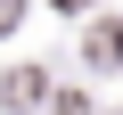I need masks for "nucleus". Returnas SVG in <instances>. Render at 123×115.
Returning a JSON list of instances; mask_svg holds the SVG:
<instances>
[{
    "mask_svg": "<svg viewBox=\"0 0 123 115\" xmlns=\"http://www.w3.org/2000/svg\"><path fill=\"white\" fill-rule=\"evenodd\" d=\"M33 99H41V66H17L0 82V107H33Z\"/></svg>",
    "mask_w": 123,
    "mask_h": 115,
    "instance_id": "nucleus-1",
    "label": "nucleus"
},
{
    "mask_svg": "<svg viewBox=\"0 0 123 115\" xmlns=\"http://www.w3.org/2000/svg\"><path fill=\"white\" fill-rule=\"evenodd\" d=\"M123 58V25H90V66H115Z\"/></svg>",
    "mask_w": 123,
    "mask_h": 115,
    "instance_id": "nucleus-2",
    "label": "nucleus"
},
{
    "mask_svg": "<svg viewBox=\"0 0 123 115\" xmlns=\"http://www.w3.org/2000/svg\"><path fill=\"white\" fill-rule=\"evenodd\" d=\"M17 17H25V0H0V33H8V25H17Z\"/></svg>",
    "mask_w": 123,
    "mask_h": 115,
    "instance_id": "nucleus-3",
    "label": "nucleus"
},
{
    "mask_svg": "<svg viewBox=\"0 0 123 115\" xmlns=\"http://www.w3.org/2000/svg\"><path fill=\"white\" fill-rule=\"evenodd\" d=\"M57 8H82V0H57Z\"/></svg>",
    "mask_w": 123,
    "mask_h": 115,
    "instance_id": "nucleus-4",
    "label": "nucleus"
}]
</instances>
